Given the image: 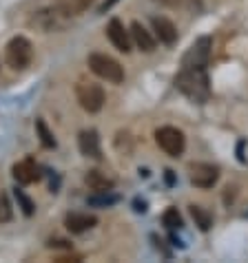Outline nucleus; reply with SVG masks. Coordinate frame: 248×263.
Instances as JSON below:
<instances>
[{"mask_svg": "<svg viewBox=\"0 0 248 263\" xmlns=\"http://www.w3.org/2000/svg\"><path fill=\"white\" fill-rule=\"evenodd\" d=\"M188 177H191V184L198 186V188H213L220 179V168L213 166V164H191L188 168Z\"/></svg>", "mask_w": 248, "mask_h": 263, "instance_id": "6e6552de", "label": "nucleus"}, {"mask_svg": "<svg viewBox=\"0 0 248 263\" xmlns=\"http://www.w3.org/2000/svg\"><path fill=\"white\" fill-rule=\"evenodd\" d=\"M89 203L91 206H113V203H118V195H111V191L96 193L93 197H89Z\"/></svg>", "mask_w": 248, "mask_h": 263, "instance_id": "aec40b11", "label": "nucleus"}, {"mask_svg": "<svg viewBox=\"0 0 248 263\" xmlns=\"http://www.w3.org/2000/svg\"><path fill=\"white\" fill-rule=\"evenodd\" d=\"M38 177H40L38 166H36V162H33L31 157H27V159H23V162L13 164V179H16L20 186L33 184V181L38 179Z\"/></svg>", "mask_w": 248, "mask_h": 263, "instance_id": "ddd939ff", "label": "nucleus"}, {"mask_svg": "<svg viewBox=\"0 0 248 263\" xmlns=\"http://www.w3.org/2000/svg\"><path fill=\"white\" fill-rule=\"evenodd\" d=\"M131 38H133V45L140 49V51H144V53H151L153 49H155V38L144 29V25L142 23H135L131 25Z\"/></svg>", "mask_w": 248, "mask_h": 263, "instance_id": "2eb2a0df", "label": "nucleus"}, {"mask_svg": "<svg viewBox=\"0 0 248 263\" xmlns=\"http://www.w3.org/2000/svg\"><path fill=\"white\" fill-rule=\"evenodd\" d=\"M175 86L193 102H206L210 96L208 76H206V71H204V67L182 69V73L175 78Z\"/></svg>", "mask_w": 248, "mask_h": 263, "instance_id": "f257e3e1", "label": "nucleus"}, {"mask_svg": "<svg viewBox=\"0 0 248 263\" xmlns=\"http://www.w3.org/2000/svg\"><path fill=\"white\" fill-rule=\"evenodd\" d=\"M67 23H69V16L58 5L56 7H45V9L36 11V16L31 18V25L36 29H40V31H45V33L60 31V29H64Z\"/></svg>", "mask_w": 248, "mask_h": 263, "instance_id": "423d86ee", "label": "nucleus"}, {"mask_svg": "<svg viewBox=\"0 0 248 263\" xmlns=\"http://www.w3.org/2000/svg\"><path fill=\"white\" fill-rule=\"evenodd\" d=\"M31 58H33V47H31V42H29L25 35H16V38H11L9 42H7V47H5V62L9 64L11 69H25V67H29Z\"/></svg>", "mask_w": 248, "mask_h": 263, "instance_id": "7ed1b4c3", "label": "nucleus"}, {"mask_svg": "<svg viewBox=\"0 0 248 263\" xmlns=\"http://www.w3.org/2000/svg\"><path fill=\"white\" fill-rule=\"evenodd\" d=\"M93 3H96V0H58V7H60L69 18H74V16L84 13Z\"/></svg>", "mask_w": 248, "mask_h": 263, "instance_id": "dca6fc26", "label": "nucleus"}, {"mask_svg": "<svg viewBox=\"0 0 248 263\" xmlns=\"http://www.w3.org/2000/svg\"><path fill=\"white\" fill-rule=\"evenodd\" d=\"M36 130H38L40 144L45 146V148H56V137H54V133H51V130L47 128V124L42 122V120L36 122Z\"/></svg>", "mask_w": 248, "mask_h": 263, "instance_id": "a211bd4d", "label": "nucleus"}, {"mask_svg": "<svg viewBox=\"0 0 248 263\" xmlns=\"http://www.w3.org/2000/svg\"><path fill=\"white\" fill-rule=\"evenodd\" d=\"M115 3H118V0H107V3H104V5H102V7H100V13H104L107 9H111V7H113Z\"/></svg>", "mask_w": 248, "mask_h": 263, "instance_id": "b1692460", "label": "nucleus"}, {"mask_svg": "<svg viewBox=\"0 0 248 263\" xmlns=\"http://www.w3.org/2000/svg\"><path fill=\"white\" fill-rule=\"evenodd\" d=\"M89 69L96 73L100 80H107L111 84H120L124 80V69L118 60H113L107 53H91L89 55Z\"/></svg>", "mask_w": 248, "mask_h": 263, "instance_id": "f03ea898", "label": "nucleus"}, {"mask_svg": "<svg viewBox=\"0 0 248 263\" xmlns=\"http://www.w3.org/2000/svg\"><path fill=\"white\" fill-rule=\"evenodd\" d=\"M11 217H13L11 203H9V199H7V195H5V193H0V223L11 221Z\"/></svg>", "mask_w": 248, "mask_h": 263, "instance_id": "412c9836", "label": "nucleus"}, {"mask_svg": "<svg viewBox=\"0 0 248 263\" xmlns=\"http://www.w3.org/2000/svg\"><path fill=\"white\" fill-rule=\"evenodd\" d=\"M78 148L84 157H93V159H100L102 157V151H100V135L98 130H82L78 135Z\"/></svg>", "mask_w": 248, "mask_h": 263, "instance_id": "9d476101", "label": "nucleus"}, {"mask_svg": "<svg viewBox=\"0 0 248 263\" xmlns=\"http://www.w3.org/2000/svg\"><path fill=\"white\" fill-rule=\"evenodd\" d=\"M151 23H153V31H155L160 42H164L166 47H173L175 42H178V29H175V25L171 23L169 18L155 16Z\"/></svg>", "mask_w": 248, "mask_h": 263, "instance_id": "f8f14e48", "label": "nucleus"}, {"mask_svg": "<svg viewBox=\"0 0 248 263\" xmlns=\"http://www.w3.org/2000/svg\"><path fill=\"white\" fill-rule=\"evenodd\" d=\"M76 98L78 104L84 108L86 113H100L107 102L104 89L96 82H78L76 84Z\"/></svg>", "mask_w": 248, "mask_h": 263, "instance_id": "20e7f679", "label": "nucleus"}, {"mask_svg": "<svg viewBox=\"0 0 248 263\" xmlns=\"http://www.w3.org/2000/svg\"><path fill=\"white\" fill-rule=\"evenodd\" d=\"M210 47H213V42H210L208 35H204V38L195 40V45L191 47L182 58V67L184 69H191V67H206L208 58H210Z\"/></svg>", "mask_w": 248, "mask_h": 263, "instance_id": "0eeeda50", "label": "nucleus"}, {"mask_svg": "<svg viewBox=\"0 0 248 263\" xmlns=\"http://www.w3.org/2000/svg\"><path fill=\"white\" fill-rule=\"evenodd\" d=\"M191 217L195 219V226H200L202 232H206L210 226H213V217H210V213L206 208L198 206V203H193V206H191Z\"/></svg>", "mask_w": 248, "mask_h": 263, "instance_id": "f3484780", "label": "nucleus"}, {"mask_svg": "<svg viewBox=\"0 0 248 263\" xmlns=\"http://www.w3.org/2000/svg\"><path fill=\"white\" fill-rule=\"evenodd\" d=\"M162 221H164V226L169 230H182V226H184V221H182V215L178 213V208H169L164 213V217H162Z\"/></svg>", "mask_w": 248, "mask_h": 263, "instance_id": "6ab92c4d", "label": "nucleus"}, {"mask_svg": "<svg viewBox=\"0 0 248 263\" xmlns=\"http://www.w3.org/2000/svg\"><path fill=\"white\" fill-rule=\"evenodd\" d=\"M84 184L89 186L93 193H109V191H113L115 179L109 177L107 173L98 171V168H93V171H89L84 175Z\"/></svg>", "mask_w": 248, "mask_h": 263, "instance_id": "4468645a", "label": "nucleus"}, {"mask_svg": "<svg viewBox=\"0 0 248 263\" xmlns=\"http://www.w3.org/2000/svg\"><path fill=\"white\" fill-rule=\"evenodd\" d=\"M64 226H67V230L74 232V235H82V232L96 228L98 217L89 215V213H71V215H67V219H64Z\"/></svg>", "mask_w": 248, "mask_h": 263, "instance_id": "9b49d317", "label": "nucleus"}, {"mask_svg": "<svg viewBox=\"0 0 248 263\" xmlns=\"http://www.w3.org/2000/svg\"><path fill=\"white\" fill-rule=\"evenodd\" d=\"M107 35H109V40H111V45L118 49L120 53H129V51L133 49V38H131V31L122 25V20L113 18L111 23H109V27H107Z\"/></svg>", "mask_w": 248, "mask_h": 263, "instance_id": "1a4fd4ad", "label": "nucleus"}, {"mask_svg": "<svg viewBox=\"0 0 248 263\" xmlns=\"http://www.w3.org/2000/svg\"><path fill=\"white\" fill-rule=\"evenodd\" d=\"M49 248H60V250H71V246L67 243V241H62V239H56V241H49Z\"/></svg>", "mask_w": 248, "mask_h": 263, "instance_id": "5701e85b", "label": "nucleus"}, {"mask_svg": "<svg viewBox=\"0 0 248 263\" xmlns=\"http://www.w3.org/2000/svg\"><path fill=\"white\" fill-rule=\"evenodd\" d=\"M16 199H18V206L23 208V213H25L27 217H31V215H33V210H36L33 201L29 199V197H27L23 191H18V188H16Z\"/></svg>", "mask_w": 248, "mask_h": 263, "instance_id": "4be33fe9", "label": "nucleus"}, {"mask_svg": "<svg viewBox=\"0 0 248 263\" xmlns=\"http://www.w3.org/2000/svg\"><path fill=\"white\" fill-rule=\"evenodd\" d=\"M155 142L169 157H180L186 148V137L180 128L175 126H162L155 130Z\"/></svg>", "mask_w": 248, "mask_h": 263, "instance_id": "39448f33", "label": "nucleus"}]
</instances>
